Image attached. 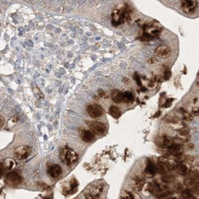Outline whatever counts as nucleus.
Here are the masks:
<instances>
[{
  "instance_id": "obj_1",
  "label": "nucleus",
  "mask_w": 199,
  "mask_h": 199,
  "mask_svg": "<svg viewBox=\"0 0 199 199\" xmlns=\"http://www.w3.org/2000/svg\"><path fill=\"white\" fill-rule=\"evenodd\" d=\"M60 158L64 163L70 165L76 162L77 159V155L72 150L65 148L60 151Z\"/></svg>"
},
{
  "instance_id": "obj_2",
  "label": "nucleus",
  "mask_w": 199,
  "mask_h": 199,
  "mask_svg": "<svg viewBox=\"0 0 199 199\" xmlns=\"http://www.w3.org/2000/svg\"><path fill=\"white\" fill-rule=\"evenodd\" d=\"M4 181L7 186L11 187H15L22 183V178L17 172H11L6 176Z\"/></svg>"
},
{
  "instance_id": "obj_3",
  "label": "nucleus",
  "mask_w": 199,
  "mask_h": 199,
  "mask_svg": "<svg viewBox=\"0 0 199 199\" xmlns=\"http://www.w3.org/2000/svg\"><path fill=\"white\" fill-rule=\"evenodd\" d=\"M197 1L195 0H183L181 1V8L183 12L187 15L194 14L197 8Z\"/></svg>"
},
{
  "instance_id": "obj_4",
  "label": "nucleus",
  "mask_w": 199,
  "mask_h": 199,
  "mask_svg": "<svg viewBox=\"0 0 199 199\" xmlns=\"http://www.w3.org/2000/svg\"><path fill=\"white\" fill-rule=\"evenodd\" d=\"M32 151V148L27 146H20L14 152L15 158L18 160H22L27 158Z\"/></svg>"
},
{
  "instance_id": "obj_5",
  "label": "nucleus",
  "mask_w": 199,
  "mask_h": 199,
  "mask_svg": "<svg viewBox=\"0 0 199 199\" xmlns=\"http://www.w3.org/2000/svg\"><path fill=\"white\" fill-rule=\"evenodd\" d=\"M87 111L93 118H100L104 114V109L98 105H90L87 107Z\"/></svg>"
},
{
  "instance_id": "obj_6",
  "label": "nucleus",
  "mask_w": 199,
  "mask_h": 199,
  "mask_svg": "<svg viewBox=\"0 0 199 199\" xmlns=\"http://www.w3.org/2000/svg\"><path fill=\"white\" fill-rule=\"evenodd\" d=\"M155 55L161 58L165 59L169 58L172 54L171 49L166 46H161L154 50Z\"/></svg>"
},
{
  "instance_id": "obj_7",
  "label": "nucleus",
  "mask_w": 199,
  "mask_h": 199,
  "mask_svg": "<svg viewBox=\"0 0 199 199\" xmlns=\"http://www.w3.org/2000/svg\"><path fill=\"white\" fill-rule=\"evenodd\" d=\"M79 134L81 139L87 143L93 142L95 139V134L90 130L80 129L79 131Z\"/></svg>"
},
{
  "instance_id": "obj_8",
  "label": "nucleus",
  "mask_w": 199,
  "mask_h": 199,
  "mask_svg": "<svg viewBox=\"0 0 199 199\" xmlns=\"http://www.w3.org/2000/svg\"><path fill=\"white\" fill-rule=\"evenodd\" d=\"M62 169L61 167L57 164L52 165L48 170V173L49 176L54 179H57L59 178L62 174Z\"/></svg>"
},
{
  "instance_id": "obj_9",
  "label": "nucleus",
  "mask_w": 199,
  "mask_h": 199,
  "mask_svg": "<svg viewBox=\"0 0 199 199\" xmlns=\"http://www.w3.org/2000/svg\"><path fill=\"white\" fill-rule=\"evenodd\" d=\"M93 131L98 135H103L106 132V128L101 123H95L91 125Z\"/></svg>"
},
{
  "instance_id": "obj_10",
  "label": "nucleus",
  "mask_w": 199,
  "mask_h": 199,
  "mask_svg": "<svg viewBox=\"0 0 199 199\" xmlns=\"http://www.w3.org/2000/svg\"><path fill=\"white\" fill-rule=\"evenodd\" d=\"M156 167L154 163L151 161L148 160L147 162V165H146V169L145 170V174L148 176H153L155 175L156 173Z\"/></svg>"
},
{
  "instance_id": "obj_11",
  "label": "nucleus",
  "mask_w": 199,
  "mask_h": 199,
  "mask_svg": "<svg viewBox=\"0 0 199 199\" xmlns=\"http://www.w3.org/2000/svg\"><path fill=\"white\" fill-rule=\"evenodd\" d=\"M112 98L115 102L118 104L123 102L125 99L124 93H123L120 90H113L112 92Z\"/></svg>"
},
{
  "instance_id": "obj_12",
  "label": "nucleus",
  "mask_w": 199,
  "mask_h": 199,
  "mask_svg": "<svg viewBox=\"0 0 199 199\" xmlns=\"http://www.w3.org/2000/svg\"><path fill=\"white\" fill-rule=\"evenodd\" d=\"M156 170L159 174L165 175L169 171V169L165 163L158 162L156 164Z\"/></svg>"
},
{
  "instance_id": "obj_13",
  "label": "nucleus",
  "mask_w": 199,
  "mask_h": 199,
  "mask_svg": "<svg viewBox=\"0 0 199 199\" xmlns=\"http://www.w3.org/2000/svg\"><path fill=\"white\" fill-rule=\"evenodd\" d=\"M169 151L170 154L173 155V156H178L182 154L183 153V147L182 146L180 145H176L173 144L172 145L170 148H169Z\"/></svg>"
},
{
  "instance_id": "obj_14",
  "label": "nucleus",
  "mask_w": 199,
  "mask_h": 199,
  "mask_svg": "<svg viewBox=\"0 0 199 199\" xmlns=\"http://www.w3.org/2000/svg\"><path fill=\"white\" fill-rule=\"evenodd\" d=\"M4 168H5L6 169H8V170H12L14 169L15 167H16V162L15 161L11 159V158H8L6 159L3 164H2Z\"/></svg>"
},
{
  "instance_id": "obj_15",
  "label": "nucleus",
  "mask_w": 199,
  "mask_h": 199,
  "mask_svg": "<svg viewBox=\"0 0 199 199\" xmlns=\"http://www.w3.org/2000/svg\"><path fill=\"white\" fill-rule=\"evenodd\" d=\"M109 113L111 116L114 118H119L121 115V112L119 108L114 106L110 107L109 109Z\"/></svg>"
},
{
  "instance_id": "obj_16",
  "label": "nucleus",
  "mask_w": 199,
  "mask_h": 199,
  "mask_svg": "<svg viewBox=\"0 0 199 199\" xmlns=\"http://www.w3.org/2000/svg\"><path fill=\"white\" fill-rule=\"evenodd\" d=\"M173 140L169 137H164L162 138L161 142V145L162 148H170L172 145H173Z\"/></svg>"
},
{
  "instance_id": "obj_17",
  "label": "nucleus",
  "mask_w": 199,
  "mask_h": 199,
  "mask_svg": "<svg viewBox=\"0 0 199 199\" xmlns=\"http://www.w3.org/2000/svg\"><path fill=\"white\" fill-rule=\"evenodd\" d=\"M177 170L180 175H186L189 172V169L187 166L184 164H180L177 166Z\"/></svg>"
},
{
  "instance_id": "obj_18",
  "label": "nucleus",
  "mask_w": 199,
  "mask_h": 199,
  "mask_svg": "<svg viewBox=\"0 0 199 199\" xmlns=\"http://www.w3.org/2000/svg\"><path fill=\"white\" fill-rule=\"evenodd\" d=\"M173 194V191L170 189V188H165V189H163L160 194H159V198L161 199L166 198L170 197Z\"/></svg>"
},
{
  "instance_id": "obj_19",
  "label": "nucleus",
  "mask_w": 199,
  "mask_h": 199,
  "mask_svg": "<svg viewBox=\"0 0 199 199\" xmlns=\"http://www.w3.org/2000/svg\"><path fill=\"white\" fill-rule=\"evenodd\" d=\"M162 180L167 183H170L174 181L175 178L171 175H165L162 177Z\"/></svg>"
},
{
  "instance_id": "obj_20",
  "label": "nucleus",
  "mask_w": 199,
  "mask_h": 199,
  "mask_svg": "<svg viewBox=\"0 0 199 199\" xmlns=\"http://www.w3.org/2000/svg\"><path fill=\"white\" fill-rule=\"evenodd\" d=\"M124 99L129 102H133L134 100V95L131 91H125L124 93Z\"/></svg>"
},
{
  "instance_id": "obj_21",
  "label": "nucleus",
  "mask_w": 199,
  "mask_h": 199,
  "mask_svg": "<svg viewBox=\"0 0 199 199\" xmlns=\"http://www.w3.org/2000/svg\"><path fill=\"white\" fill-rule=\"evenodd\" d=\"M34 92L36 95V97L39 99H44V95L41 93L39 88L38 87L34 88Z\"/></svg>"
},
{
  "instance_id": "obj_22",
  "label": "nucleus",
  "mask_w": 199,
  "mask_h": 199,
  "mask_svg": "<svg viewBox=\"0 0 199 199\" xmlns=\"http://www.w3.org/2000/svg\"><path fill=\"white\" fill-rule=\"evenodd\" d=\"M194 182H195V181L192 178H191L190 176L186 177V178L184 180V184L187 186H192L194 184Z\"/></svg>"
},
{
  "instance_id": "obj_23",
  "label": "nucleus",
  "mask_w": 199,
  "mask_h": 199,
  "mask_svg": "<svg viewBox=\"0 0 199 199\" xmlns=\"http://www.w3.org/2000/svg\"><path fill=\"white\" fill-rule=\"evenodd\" d=\"M182 195L184 198H189L192 196L193 195V191L192 190L187 189L182 192Z\"/></svg>"
},
{
  "instance_id": "obj_24",
  "label": "nucleus",
  "mask_w": 199,
  "mask_h": 199,
  "mask_svg": "<svg viewBox=\"0 0 199 199\" xmlns=\"http://www.w3.org/2000/svg\"><path fill=\"white\" fill-rule=\"evenodd\" d=\"M192 190L193 192L199 194V181H195L192 185Z\"/></svg>"
},
{
  "instance_id": "obj_25",
  "label": "nucleus",
  "mask_w": 199,
  "mask_h": 199,
  "mask_svg": "<svg viewBox=\"0 0 199 199\" xmlns=\"http://www.w3.org/2000/svg\"><path fill=\"white\" fill-rule=\"evenodd\" d=\"M189 176H190L191 178H192L195 181L196 180L199 179V172L197 170L193 171L189 174Z\"/></svg>"
},
{
  "instance_id": "obj_26",
  "label": "nucleus",
  "mask_w": 199,
  "mask_h": 199,
  "mask_svg": "<svg viewBox=\"0 0 199 199\" xmlns=\"http://www.w3.org/2000/svg\"><path fill=\"white\" fill-rule=\"evenodd\" d=\"M182 110V113L184 115V119L186 120H188V121H191L192 120V117L191 116V115L190 113H188L186 110H184V109H181Z\"/></svg>"
},
{
  "instance_id": "obj_27",
  "label": "nucleus",
  "mask_w": 199,
  "mask_h": 199,
  "mask_svg": "<svg viewBox=\"0 0 199 199\" xmlns=\"http://www.w3.org/2000/svg\"><path fill=\"white\" fill-rule=\"evenodd\" d=\"M175 191L177 192V193H180L182 192L183 191V186L180 183H178L175 185Z\"/></svg>"
},
{
  "instance_id": "obj_28",
  "label": "nucleus",
  "mask_w": 199,
  "mask_h": 199,
  "mask_svg": "<svg viewBox=\"0 0 199 199\" xmlns=\"http://www.w3.org/2000/svg\"><path fill=\"white\" fill-rule=\"evenodd\" d=\"M98 95L101 98H108V95L106 93V91H104L102 90H100L98 91Z\"/></svg>"
},
{
  "instance_id": "obj_29",
  "label": "nucleus",
  "mask_w": 199,
  "mask_h": 199,
  "mask_svg": "<svg viewBox=\"0 0 199 199\" xmlns=\"http://www.w3.org/2000/svg\"><path fill=\"white\" fill-rule=\"evenodd\" d=\"M143 185H144V181L140 180L137 183V184H136V189H137V190H140L142 188V187L143 186Z\"/></svg>"
},
{
  "instance_id": "obj_30",
  "label": "nucleus",
  "mask_w": 199,
  "mask_h": 199,
  "mask_svg": "<svg viewBox=\"0 0 199 199\" xmlns=\"http://www.w3.org/2000/svg\"><path fill=\"white\" fill-rule=\"evenodd\" d=\"M167 166H168L169 167V169H173L175 168V167L176 166L175 165V163L172 161H168L167 162Z\"/></svg>"
},
{
  "instance_id": "obj_31",
  "label": "nucleus",
  "mask_w": 199,
  "mask_h": 199,
  "mask_svg": "<svg viewBox=\"0 0 199 199\" xmlns=\"http://www.w3.org/2000/svg\"><path fill=\"white\" fill-rule=\"evenodd\" d=\"M171 72L170 71H165L164 73V79L165 80H169L170 79V77H171Z\"/></svg>"
},
{
  "instance_id": "obj_32",
  "label": "nucleus",
  "mask_w": 199,
  "mask_h": 199,
  "mask_svg": "<svg viewBox=\"0 0 199 199\" xmlns=\"http://www.w3.org/2000/svg\"><path fill=\"white\" fill-rule=\"evenodd\" d=\"M173 99H168L167 100V101L165 102V104L164 105V106L165 107H169L171 106V104H172V101Z\"/></svg>"
},
{
  "instance_id": "obj_33",
  "label": "nucleus",
  "mask_w": 199,
  "mask_h": 199,
  "mask_svg": "<svg viewBox=\"0 0 199 199\" xmlns=\"http://www.w3.org/2000/svg\"><path fill=\"white\" fill-rule=\"evenodd\" d=\"M134 78H135V80H136V82H137V84L140 86L141 85V81H140L139 76L137 74H135V76H134Z\"/></svg>"
},
{
  "instance_id": "obj_34",
  "label": "nucleus",
  "mask_w": 199,
  "mask_h": 199,
  "mask_svg": "<svg viewBox=\"0 0 199 199\" xmlns=\"http://www.w3.org/2000/svg\"><path fill=\"white\" fill-rule=\"evenodd\" d=\"M184 157L183 155H181V154L178 155V156H176V158H175V159H176L177 161H178V162L183 161L184 160Z\"/></svg>"
},
{
  "instance_id": "obj_35",
  "label": "nucleus",
  "mask_w": 199,
  "mask_h": 199,
  "mask_svg": "<svg viewBox=\"0 0 199 199\" xmlns=\"http://www.w3.org/2000/svg\"><path fill=\"white\" fill-rule=\"evenodd\" d=\"M188 134H189V131H188L186 129H183L180 132V135H181L183 136H187L188 135Z\"/></svg>"
},
{
  "instance_id": "obj_36",
  "label": "nucleus",
  "mask_w": 199,
  "mask_h": 199,
  "mask_svg": "<svg viewBox=\"0 0 199 199\" xmlns=\"http://www.w3.org/2000/svg\"><path fill=\"white\" fill-rule=\"evenodd\" d=\"M192 113L195 116H199V107L195 108L192 110Z\"/></svg>"
},
{
  "instance_id": "obj_37",
  "label": "nucleus",
  "mask_w": 199,
  "mask_h": 199,
  "mask_svg": "<svg viewBox=\"0 0 199 199\" xmlns=\"http://www.w3.org/2000/svg\"><path fill=\"white\" fill-rule=\"evenodd\" d=\"M4 121H5L4 118L2 116V115H1V116H0V126L1 127L3 126L4 123Z\"/></svg>"
},
{
  "instance_id": "obj_38",
  "label": "nucleus",
  "mask_w": 199,
  "mask_h": 199,
  "mask_svg": "<svg viewBox=\"0 0 199 199\" xmlns=\"http://www.w3.org/2000/svg\"><path fill=\"white\" fill-rule=\"evenodd\" d=\"M26 44L28 46H29V47H33V46H34V44H33V41H31V40H28V42H26Z\"/></svg>"
},
{
  "instance_id": "obj_39",
  "label": "nucleus",
  "mask_w": 199,
  "mask_h": 199,
  "mask_svg": "<svg viewBox=\"0 0 199 199\" xmlns=\"http://www.w3.org/2000/svg\"><path fill=\"white\" fill-rule=\"evenodd\" d=\"M123 82H124V83H126V85H129V83H131L130 80H129V79H128V78H124V80H123Z\"/></svg>"
},
{
  "instance_id": "obj_40",
  "label": "nucleus",
  "mask_w": 199,
  "mask_h": 199,
  "mask_svg": "<svg viewBox=\"0 0 199 199\" xmlns=\"http://www.w3.org/2000/svg\"><path fill=\"white\" fill-rule=\"evenodd\" d=\"M65 73H66V71H65V70L63 68H60L59 69V74L61 75H62V76L64 75L65 74Z\"/></svg>"
},
{
  "instance_id": "obj_41",
  "label": "nucleus",
  "mask_w": 199,
  "mask_h": 199,
  "mask_svg": "<svg viewBox=\"0 0 199 199\" xmlns=\"http://www.w3.org/2000/svg\"><path fill=\"white\" fill-rule=\"evenodd\" d=\"M156 61H157V59L156 58H151L150 61L149 62L151 64H154V63H155Z\"/></svg>"
},
{
  "instance_id": "obj_42",
  "label": "nucleus",
  "mask_w": 199,
  "mask_h": 199,
  "mask_svg": "<svg viewBox=\"0 0 199 199\" xmlns=\"http://www.w3.org/2000/svg\"><path fill=\"white\" fill-rule=\"evenodd\" d=\"M57 47H58V46H57V45H54V46H51V47L50 48V49H51V50H52V51H54L55 49L57 48Z\"/></svg>"
},
{
  "instance_id": "obj_43",
  "label": "nucleus",
  "mask_w": 199,
  "mask_h": 199,
  "mask_svg": "<svg viewBox=\"0 0 199 199\" xmlns=\"http://www.w3.org/2000/svg\"><path fill=\"white\" fill-rule=\"evenodd\" d=\"M61 31V30L59 28L55 29V33H60Z\"/></svg>"
},
{
  "instance_id": "obj_44",
  "label": "nucleus",
  "mask_w": 199,
  "mask_h": 199,
  "mask_svg": "<svg viewBox=\"0 0 199 199\" xmlns=\"http://www.w3.org/2000/svg\"><path fill=\"white\" fill-rule=\"evenodd\" d=\"M51 69V65H50L48 67H47V69H46V72H47V73H49L50 72V70Z\"/></svg>"
},
{
  "instance_id": "obj_45",
  "label": "nucleus",
  "mask_w": 199,
  "mask_h": 199,
  "mask_svg": "<svg viewBox=\"0 0 199 199\" xmlns=\"http://www.w3.org/2000/svg\"><path fill=\"white\" fill-rule=\"evenodd\" d=\"M73 56V54L72 53L71 51H69L68 54V58H71Z\"/></svg>"
},
{
  "instance_id": "obj_46",
  "label": "nucleus",
  "mask_w": 199,
  "mask_h": 199,
  "mask_svg": "<svg viewBox=\"0 0 199 199\" xmlns=\"http://www.w3.org/2000/svg\"><path fill=\"white\" fill-rule=\"evenodd\" d=\"M46 28H47V29H52V28H54V26H53V25H47V26H46Z\"/></svg>"
},
{
  "instance_id": "obj_47",
  "label": "nucleus",
  "mask_w": 199,
  "mask_h": 199,
  "mask_svg": "<svg viewBox=\"0 0 199 199\" xmlns=\"http://www.w3.org/2000/svg\"><path fill=\"white\" fill-rule=\"evenodd\" d=\"M18 29L20 32H23V31H25V29L23 27H20Z\"/></svg>"
},
{
  "instance_id": "obj_48",
  "label": "nucleus",
  "mask_w": 199,
  "mask_h": 199,
  "mask_svg": "<svg viewBox=\"0 0 199 199\" xmlns=\"http://www.w3.org/2000/svg\"><path fill=\"white\" fill-rule=\"evenodd\" d=\"M55 75H56L57 77H58V78H59V79L61 78V75L59 74V73H58V72H56V73H55Z\"/></svg>"
},
{
  "instance_id": "obj_49",
  "label": "nucleus",
  "mask_w": 199,
  "mask_h": 199,
  "mask_svg": "<svg viewBox=\"0 0 199 199\" xmlns=\"http://www.w3.org/2000/svg\"><path fill=\"white\" fill-rule=\"evenodd\" d=\"M55 85H57V86H59L61 85V82L60 81H58V80H56L55 81Z\"/></svg>"
},
{
  "instance_id": "obj_50",
  "label": "nucleus",
  "mask_w": 199,
  "mask_h": 199,
  "mask_svg": "<svg viewBox=\"0 0 199 199\" xmlns=\"http://www.w3.org/2000/svg\"><path fill=\"white\" fill-rule=\"evenodd\" d=\"M69 62H66L64 64V66H65V67H66V68H68L69 67Z\"/></svg>"
},
{
  "instance_id": "obj_51",
  "label": "nucleus",
  "mask_w": 199,
  "mask_h": 199,
  "mask_svg": "<svg viewBox=\"0 0 199 199\" xmlns=\"http://www.w3.org/2000/svg\"><path fill=\"white\" fill-rule=\"evenodd\" d=\"M187 148H189V149H190V148H191V149L192 148H193V145H192V144H189V145H187Z\"/></svg>"
},
{
  "instance_id": "obj_52",
  "label": "nucleus",
  "mask_w": 199,
  "mask_h": 199,
  "mask_svg": "<svg viewBox=\"0 0 199 199\" xmlns=\"http://www.w3.org/2000/svg\"><path fill=\"white\" fill-rule=\"evenodd\" d=\"M68 44H73V43H74V40H72L70 39V40H69L68 41Z\"/></svg>"
},
{
  "instance_id": "obj_53",
  "label": "nucleus",
  "mask_w": 199,
  "mask_h": 199,
  "mask_svg": "<svg viewBox=\"0 0 199 199\" xmlns=\"http://www.w3.org/2000/svg\"><path fill=\"white\" fill-rule=\"evenodd\" d=\"M66 10L67 11V12H70V10H71V8H70V7H68V8L66 9Z\"/></svg>"
},
{
  "instance_id": "obj_54",
  "label": "nucleus",
  "mask_w": 199,
  "mask_h": 199,
  "mask_svg": "<svg viewBox=\"0 0 199 199\" xmlns=\"http://www.w3.org/2000/svg\"><path fill=\"white\" fill-rule=\"evenodd\" d=\"M186 199H197L195 197H193V196H192V197H189V198H186Z\"/></svg>"
},
{
  "instance_id": "obj_55",
  "label": "nucleus",
  "mask_w": 199,
  "mask_h": 199,
  "mask_svg": "<svg viewBox=\"0 0 199 199\" xmlns=\"http://www.w3.org/2000/svg\"><path fill=\"white\" fill-rule=\"evenodd\" d=\"M44 46H46V47H50V44H48V43H44Z\"/></svg>"
},
{
  "instance_id": "obj_56",
  "label": "nucleus",
  "mask_w": 199,
  "mask_h": 199,
  "mask_svg": "<svg viewBox=\"0 0 199 199\" xmlns=\"http://www.w3.org/2000/svg\"><path fill=\"white\" fill-rule=\"evenodd\" d=\"M61 56L60 55H57V59H59V60H61V59H62V58H61Z\"/></svg>"
},
{
  "instance_id": "obj_57",
  "label": "nucleus",
  "mask_w": 199,
  "mask_h": 199,
  "mask_svg": "<svg viewBox=\"0 0 199 199\" xmlns=\"http://www.w3.org/2000/svg\"><path fill=\"white\" fill-rule=\"evenodd\" d=\"M72 30L73 32H75V31H76V29H75L74 27H72Z\"/></svg>"
},
{
  "instance_id": "obj_58",
  "label": "nucleus",
  "mask_w": 199,
  "mask_h": 199,
  "mask_svg": "<svg viewBox=\"0 0 199 199\" xmlns=\"http://www.w3.org/2000/svg\"><path fill=\"white\" fill-rule=\"evenodd\" d=\"M71 37H76V35H75V34L72 33V34L71 35Z\"/></svg>"
},
{
  "instance_id": "obj_59",
  "label": "nucleus",
  "mask_w": 199,
  "mask_h": 199,
  "mask_svg": "<svg viewBox=\"0 0 199 199\" xmlns=\"http://www.w3.org/2000/svg\"><path fill=\"white\" fill-rule=\"evenodd\" d=\"M71 80H72V82H73V83H74V79L73 78V77H72V78H71Z\"/></svg>"
},
{
  "instance_id": "obj_60",
  "label": "nucleus",
  "mask_w": 199,
  "mask_h": 199,
  "mask_svg": "<svg viewBox=\"0 0 199 199\" xmlns=\"http://www.w3.org/2000/svg\"><path fill=\"white\" fill-rule=\"evenodd\" d=\"M78 47V46H75L74 47V48H73V49H74V50H75L76 48H77Z\"/></svg>"
},
{
  "instance_id": "obj_61",
  "label": "nucleus",
  "mask_w": 199,
  "mask_h": 199,
  "mask_svg": "<svg viewBox=\"0 0 199 199\" xmlns=\"http://www.w3.org/2000/svg\"><path fill=\"white\" fill-rule=\"evenodd\" d=\"M96 39H97V40H99V39H100V38H99V37H96Z\"/></svg>"
},
{
  "instance_id": "obj_62",
  "label": "nucleus",
  "mask_w": 199,
  "mask_h": 199,
  "mask_svg": "<svg viewBox=\"0 0 199 199\" xmlns=\"http://www.w3.org/2000/svg\"><path fill=\"white\" fill-rule=\"evenodd\" d=\"M87 35H88V36H89V35H90V33H87Z\"/></svg>"
},
{
  "instance_id": "obj_63",
  "label": "nucleus",
  "mask_w": 199,
  "mask_h": 199,
  "mask_svg": "<svg viewBox=\"0 0 199 199\" xmlns=\"http://www.w3.org/2000/svg\"><path fill=\"white\" fill-rule=\"evenodd\" d=\"M22 33H20V34H19V35H20V36H22Z\"/></svg>"
}]
</instances>
